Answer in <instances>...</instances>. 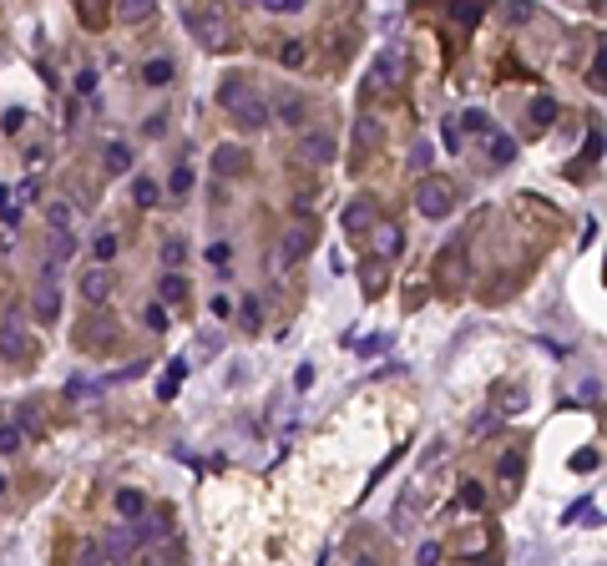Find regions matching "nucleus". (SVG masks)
I'll list each match as a JSON object with an SVG mask.
<instances>
[{
	"mask_svg": "<svg viewBox=\"0 0 607 566\" xmlns=\"http://www.w3.org/2000/svg\"><path fill=\"white\" fill-rule=\"evenodd\" d=\"M218 101H223V112H228L238 126H243V132H264V126L273 122V106L258 96L243 76H228V81L218 86Z\"/></svg>",
	"mask_w": 607,
	"mask_h": 566,
	"instance_id": "1",
	"label": "nucleus"
},
{
	"mask_svg": "<svg viewBox=\"0 0 607 566\" xmlns=\"http://www.w3.org/2000/svg\"><path fill=\"white\" fill-rule=\"evenodd\" d=\"M183 31L198 41L203 51H228V26H223V15L208 10V6H187L183 10Z\"/></svg>",
	"mask_w": 607,
	"mask_h": 566,
	"instance_id": "2",
	"label": "nucleus"
},
{
	"mask_svg": "<svg viewBox=\"0 0 607 566\" xmlns=\"http://www.w3.org/2000/svg\"><path fill=\"white\" fill-rule=\"evenodd\" d=\"M415 208H420L425 217H445V212L455 208V182L441 177V172H425L420 187H415Z\"/></svg>",
	"mask_w": 607,
	"mask_h": 566,
	"instance_id": "3",
	"label": "nucleus"
},
{
	"mask_svg": "<svg viewBox=\"0 0 607 566\" xmlns=\"http://www.w3.org/2000/svg\"><path fill=\"white\" fill-rule=\"evenodd\" d=\"M375 223H380L375 198H355V203H344V233H350V238H364Z\"/></svg>",
	"mask_w": 607,
	"mask_h": 566,
	"instance_id": "4",
	"label": "nucleus"
},
{
	"mask_svg": "<svg viewBox=\"0 0 607 566\" xmlns=\"http://www.w3.org/2000/svg\"><path fill=\"white\" fill-rule=\"evenodd\" d=\"M213 172H218V177H238V172H248V147L218 142V147H213Z\"/></svg>",
	"mask_w": 607,
	"mask_h": 566,
	"instance_id": "5",
	"label": "nucleus"
},
{
	"mask_svg": "<svg viewBox=\"0 0 607 566\" xmlns=\"http://www.w3.org/2000/svg\"><path fill=\"white\" fill-rule=\"evenodd\" d=\"M309 243H314V228L309 223H289L284 243H278V263H299V258L309 253Z\"/></svg>",
	"mask_w": 607,
	"mask_h": 566,
	"instance_id": "6",
	"label": "nucleus"
},
{
	"mask_svg": "<svg viewBox=\"0 0 607 566\" xmlns=\"http://www.w3.org/2000/svg\"><path fill=\"white\" fill-rule=\"evenodd\" d=\"M461 258H466V243H445L441 263H436V283L441 289H455V283H461Z\"/></svg>",
	"mask_w": 607,
	"mask_h": 566,
	"instance_id": "7",
	"label": "nucleus"
},
{
	"mask_svg": "<svg viewBox=\"0 0 607 566\" xmlns=\"http://www.w3.org/2000/svg\"><path fill=\"white\" fill-rule=\"evenodd\" d=\"M132 546H137V536L127 531V526H117V531H106V536L97 541V551H101L106 561H122V556H132Z\"/></svg>",
	"mask_w": 607,
	"mask_h": 566,
	"instance_id": "8",
	"label": "nucleus"
},
{
	"mask_svg": "<svg viewBox=\"0 0 607 566\" xmlns=\"http://www.w3.org/2000/svg\"><path fill=\"white\" fill-rule=\"evenodd\" d=\"M0 354H6V359H31V354H36V344L20 334L15 324H6V329H0Z\"/></svg>",
	"mask_w": 607,
	"mask_h": 566,
	"instance_id": "9",
	"label": "nucleus"
},
{
	"mask_svg": "<svg viewBox=\"0 0 607 566\" xmlns=\"http://www.w3.org/2000/svg\"><path fill=\"white\" fill-rule=\"evenodd\" d=\"M304 157H309L314 167H329L334 162V137L329 132H309L304 137Z\"/></svg>",
	"mask_w": 607,
	"mask_h": 566,
	"instance_id": "10",
	"label": "nucleus"
},
{
	"mask_svg": "<svg viewBox=\"0 0 607 566\" xmlns=\"http://www.w3.org/2000/svg\"><path fill=\"white\" fill-rule=\"evenodd\" d=\"M597 157H602V122H592V126H587V142H582L577 162H572V177H582V167H592Z\"/></svg>",
	"mask_w": 607,
	"mask_h": 566,
	"instance_id": "11",
	"label": "nucleus"
},
{
	"mask_svg": "<svg viewBox=\"0 0 607 566\" xmlns=\"http://www.w3.org/2000/svg\"><path fill=\"white\" fill-rule=\"evenodd\" d=\"M385 278H390V273H385V258H380V253H375V258H364V268H359V289L375 298V293H385Z\"/></svg>",
	"mask_w": 607,
	"mask_h": 566,
	"instance_id": "12",
	"label": "nucleus"
},
{
	"mask_svg": "<svg viewBox=\"0 0 607 566\" xmlns=\"http://www.w3.org/2000/svg\"><path fill=\"white\" fill-rule=\"evenodd\" d=\"M486 157H491V167H511L516 162V142L506 132H491L486 137Z\"/></svg>",
	"mask_w": 607,
	"mask_h": 566,
	"instance_id": "13",
	"label": "nucleus"
},
{
	"mask_svg": "<svg viewBox=\"0 0 607 566\" xmlns=\"http://www.w3.org/2000/svg\"><path fill=\"white\" fill-rule=\"evenodd\" d=\"M31 309H36V319H41V324H51V319H61V293H56L51 283H46V289H36V298H31Z\"/></svg>",
	"mask_w": 607,
	"mask_h": 566,
	"instance_id": "14",
	"label": "nucleus"
},
{
	"mask_svg": "<svg viewBox=\"0 0 607 566\" xmlns=\"http://www.w3.org/2000/svg\"><path fill=\"white\" fill-rule=\"evenodd\" d=\"M117 516H122V521H142V516H147V495L132 491V486L117 491Z\"/></svg>",
	"mask_w": 607,
	"mask_h": 566,
	"instance_id": "15",
	"label": "nucleus"
},
{
	"mask_svg": "<svg viewBox=\"0 0 607 566\" xmlns=\"http://www.w3.org/2000/svg\"><path fill=\"white\" fill-rule=\"evenodd\" d=\"M81 293L92 298V303H101L106 293H112V273H106V268H92V273L81 278Z\"/></svg>",
	"mask_w": 607,
	"mask_h": 566,
	"instance_id": "16",
	"label": "nucleus"
},
{
	"mask_svg": "<svg viewBox=\"0 0 607 566\" xmlns=\"http://www.w3.org/2000/svg\"><path fill=\"white\" fill-rule=\"evenodd\" d=\"M587 86H592V92H607V36L597 41V51H592V66H587Z\"/></svg>",
	"mask_w": 607,
	"mask_h": 566,
	"instance_id": "17",
	"label": "nucleus"
},
{
	"mask_svg": "<svg viewBox=\"0 0 607 566\" xmlns=\"http://www.w3.org/2000/svg\"><path fill=\"white\" fill-rule=\"evenodd\" d=\"M157 298H162V303H187V278H183V273H162Z\"/></svg>",
	"mask_w": 607,
	"mask_h": 566,
	"instance_id": "18",
	"label": "nucleus"
},
{
	"mask_svg": "<svg viewBox=\"0 0 607 566\" xmlns=\"http://www.w3.org/2000/svg\"><path fill=\"white\" fill-rule=\"evenodd\" d=\"M101 162H106V172H112V177H122V172L132 167V152H127V142H106Z\"/></svg>",
	"mask_w": 607,
	"mask_h": 566,
	"instance_id": "19",
	"label": "nucleus"
},
{
	"mask_svg": "<svg viewBox=\"0 0 607 566\" xmlns=\"http://www.w3.org/2000/svg\"><path fill=\"white\" fill-rule=\"evenodd\" d=\"M183 375H187V359H172V364H167V375L157 379V400H172V395H178Z\"/></svg>",
	"mask_w": 607,
	"mask_h": 566,
	"instance_id": "20",
	"label": "nucleus"
},
{
	"mask_svg": "<svg viewBox=\"0 0 607 566\" xmlns=\"http://www.w3.org/2000/svg\"><path fill=\"white\" fill-rule=\"evenodd\" d=\"M527 117H531V126H552V122H557V101H552V96H531Z\"/></svg>",
	"mask_w": 607,
	"mask_h": 566,
	"instance_id": "21",
	"label": "nucleus"
},
{
	"mask_svg": "<svg viewBox=\"0 0 607 566\" xmlns=\"http://www.w3.org/2000/svg\"><path fill=\"white\" fill-rule=\"evenodd\" d=\"M455 126H466L471 137H491V132H496V126H491V117L481 112V106H471V112H466L461 122H455Z\"/></svg>",
	"mask_w": 607,
	"mask_h": 566,
	"instance_id": "22",
	"label": "nucleus"
},
{
	"mask_svg": "<svg viewBox=\"0 0 607 566\" xmlns=\"http://www.w3.org/2000/svg\"><path fill=\"white\" fill-rule=\"evenodd\" d=\"M496 400H501V405H506V409H501V415H522V409H527V389H522V384H511V389L501 384V389H496Z\"/></svg>",
	"mask_w": 607,
	"mask_h": 566,
	"instance_id": "23",
	"label": "nucleus"
},
{
	"mask_svg": "<svg viewBox=\"0 0 607 566\" xmlns=\"http://www.w3.org/2000/svg\"><path fill=\"white\" fill-rule=\"evenodd\" d=\"M142 81H147V86H167V81H172V61H167V56L147 61V66H142Z\"/></svg>",
	"mask_w": 607,
	"mask_h": 566,
	"instance_id": "24",
	"label": "nucleus"
},
{
	"mask_svg": "<svg viewBox=\"0 0 607 566\" xmlns=\"http://www.w3.org/2000/svg\"><path fill=\"white\" fill-rule=\"evenodd\" d=\"M278 61H284L289 71H299L304 61H309V46H304V41H284V51H278Z\"/></svg>",
	"mask_w": 607,
	"mask_h": 566,
	"instance_id": "25",
	"label": "nucleus"
},
{
	"mask_svg": "<svg viewBox=\"0 0 607 566\" xmlns=\"http://www.w3.org/2000/svg\"><path fill=\"white\" fill-rule=\"evenodd\" d=\"M400 243H405V233H400L395 223H385V228H380V258H395Z\"/></svg>",
	"mask_w": 607,
	"mask_h": 566,
	"instance_id": "26",
	"label": "nucleus"
},
{
	"mask_svg": "<svg viewBox=\"0 0 607 566\" xmlns=\"http://www.w3.org/2000/svg\"><path fill=\"white\" fill-rule=\"evenodd\" d=\"M20 445H26L20 425H0V455H20Z\"/></svg>",
	"mask_w": 607,
	"mask_h": 566,
	"instance_id": "27",
	"label": "nucleus"
},
{
	"mask_svg": "<svg viewBox=\"0 0 607 566\" xmlns=\"http://www.w3.org/2000/svg\"><path fill=\"white\" fill-rule=\"evenodd\" d=\"M461 506H466V511H481V506H486V486H481V481H466V486H461Z\"/></svg>",
	"mask_w": 607,
	"mask_h": 566,
	"instance_id": "28",
	"label": "nucleus"
},
{
	"mask_svg": "<svg viewBox=\"0 0 607 566\" xmlns=\"http://www.w3.org/2000/svg\"><path fill=\"white\" fill-rule=\"evenodd\" d=\"M132 198H137V208H152L162 192H157V182H152V177H137V182H132Z\"/></svg>",
	"mask_w": 607,
	"mask_h": 566,
	"instance_id": "29",
	"label": "nucleus"
},
{
	"mask_svg": "<svg viewBox=\"0 0 607 566\" xmlns=\"http://www.w3.org/2000/svg\"><path fill=\"white\" fill-rule=\"evenodd\" d=\"M183 258H187V243H178V238H172V243H162V263H167V273H178V268H183Z\"/></svg>",
	"mask_w": 607,
	"mask_h": 566,
	"instance_id": "30",
	"label": "nucleus"
},
{
	"mask_svg": "<svg viewBox=\"0 0 607 566\" xmlns=\"http://www.w3.org/2000/svg\"><path fill=\"white\" fill-rule=\"evenodd\" d=\"M278 117H284V122H304V101L294 92H284V96H278Z\"/></svg>",
	"mask_w": 607,
	"mask_h": 566,
	"instance_id": "31",
	"label": "nucleus"
},
{
	"mask_svg": "<svg viewBox=\"0 0 607 566\" xmlns=\"http://www.w3.org/2000/svg\"><path fill=\"white\" fill-rule=\"evenodd\" d=\"M92 253H97V263H112V258H117V238H112V233H97Z\"/></svg>",
	"mask_w": 607,
	"mask_h": 566,
	"instance_id": "32",
	"label": "nucleus"
},
{
	"mask_svg": "<svg viewBox=\"0 0 607 566\" xmlns=\"http://www.w3.org/2000/svg\"><path fill=\"white\" fill-rule=\"evenodd\" d=\"M0 223H20V208H15V192L0 187Z\"/></svg>",
	"mask_w": 607,
	"mask_h": 566,
	"instance_id": "33",
	"label": "nucleus"
},
{
	"mask_svg": "<svg viewBox=\"0 0 607 566\" xmlns=\"http://www.w3.org/2000/svg\"><path fill=\"white\" fill-rule=\"evenodd\" d=\"M501 481H506V486H516V481H522V455H516V450H511V455H501Z\"/></svg>",
	"mask_w": 607,
	"mask_h": 566,
	"instance_id": "34",
	"label": "nucleus"
},
{
	"mask_svg": "<svg viewBox=\"0 0 607 566\" xmlns=\"http://www.w3.org/2000/svg\"><path fill=\"white\" fill-rule=\"evenodd\" d=\"M430 162H436V147H430V142H415V147H410V167H430Z\"/></svg>",
	"mask_w": 607,
	"mask_h": 566,
	"instance_id": "35",
	"label": "nucleus"
},
{
	"mask_svg": "<svg viewBox=\"0 0 607 566\" xmlns=\"http://www.w3.org/2000/svg\"><path fill=\"white\" fill-rule=\"evenodd\" d=\"M450 20L455 26H476V20H481V6H450Z\"/></svg>",
	"mask_w": 607,
	"mask_h": 566,
	"instance_id": "36",
	"label": "nucleus"
},
{
	"mask_svg": "<svg viewBox=\"0 0 607 566\" xmlns=\"http://www.w3.org/2000/svg\"><path fill=\"white\" fill-rule=\"evenodd\" d=\"M264 324V303L258 298H243V329H258Z\"/></svg>",
	"mask_w": 607,
	"mask_h": 566,
	"instance_id": "37",
	"label": "nucleus"
},
{
	"mask_svg": "<svg viewBox=\"0 0 607 566\" xmlns=\"http://www.w3.org/2000/svg\"><path fill=\"white\" fill-rule=\"evenodd\" d=\"M167 182H172V192H187V187H192V167H187V162H178Z\"/></svg>",
	"mask_w": 607,
	"mask_h": 566,
	"instance_id": "38",
	"label": "nucleus"
},
{
	"mask_svg": "<svg viewBox=\"0 0 607 566\" xmlns=\"http://www.w3.org/2000/svg\"><path fill=\"white\" fill-rule=\"evenodd\" d=\"M142 319H147V329H167V309H162V303H147Z\"/></svg>",
	"mask_w": 607,
	"mask_h": 566,
	"instance_id": "39",
	"label": "nucleus"
},
{
	"mask_svg": "<svg viewBox=\"0 0 607 566\" xmlns=\"http://www.w3.org/2000/svg\"><path fill=\"white\" fill-rule=\"evenodd\" d=\"M51 253L61 258V263H66V258L76 253V238H71V233H56V243H51Z\"/></svg>",
	"mask_w": 607,
	"mask_h": 566,
	"instance_id": "40",
	"label": "nucleus"
},
{
	"mask_svg": "<svg viewBox=\"0 0 607 566\" xmlns=\"http://www.w3.org/2000/svg\"><path fill=\"white\" fill-rule=\"evenodd\" d=\"M46 217H51V228H56V233H66V223H71V208H66V203H56V208H46Z\"/></svg>",
	"mask_w": 607,
	"mask_h": 566,
	"instance_id": "41",
	"label": "nucleus"
},
{
	"mask_svg": "<svg viewBox=\"0 0 607 566\" xmlns=\"http://www.w3.org/2000/svg\"><path fill=\"white\" fill-rule=\"evenodd\" d=\"M208 263H213V268H228V263H233V248H228V243H213V248H208Z\"/></svg>",
	"mask_w": 607,
	"mask_h": 566,
	"instance_id": "42",
	"label": "nucleus"
},
{
	"mask_svg": "<svg viewBox=\"0 0 607 566\" xmlns=\"http://www.w3.org/2000/svg\"><path fill=\"white\" fill-rule=\"evenodd\" d=\"M602 465V455L597 450H582V455H572V470H597Z\"/></svg>",
	"mask_w": 607,
	"mask_h": 566,
	"instance_id": "43",
	"label": "nucleus"
},
{
	"mask_svg": "<svg viewBox=\"0 0 607 566\" xmlns=\"http://www.w3.org/2000/svg\"><path fill=\"white\" fill-rule=\"evenodd\" d=\"M152 6H137V0H122V20H147Z\"/></svg>",
	"mask_w": 607,
	"mask_h": 566,
	"instance_id": "44",
	"label": "nucleus"
},
{
	"mask_svg": "<svg viewBox=\"0 0 607 566\" xmlns=\"http://www.w3.org/2000/svg\"><path fill=\"white\" fill-rule=\"evenodd\" d=\"M441 561V546H436V541H425V546L415 551V566H436Z\"/></svg>",
	"mask_w": 607,
	"mask_h": 566,
	"instance_id": "45",
	"label": "nucleus"
},
{
	"mask_svg": "<svg viewBox=\"0 0 607 566\" xmlns=\"http://www.w3.org/2000/svg\"><path fill=\"white\" fill-rule=\"evenodd\" d=\"M76 566H112V561H106L97 546H81V556H76Z\"/></svg>",
	"mask_w": 607,
	"mask_h": 566,
	"instance_id": "46",
	"label": "nucleus"
},
{
	"mask_svg": "<svg viewBox=\"0 0 607 566\" xmlns=\"http://www.w3.org/2000/svg\"><path fill=\"white\" fill-rule=\"evenodd\" d=\"M264 6H269L273 15H294V10H304V0H264Z\"/></svg>",
	"mask_w": 607,
	"mask_h": 566,
	"instance_id": "47",
	"label": "nucleus"
},
{
	"mask_svg": "<svg viewBox=\"0 0 607 566\" xmlns=\"http://www.w3.org/2000/svg\"><path fill=\"white\" fill-rule=\"evenodd\" d=\"M314 384V364H299L294 369V389H309Z\"/></svg>",
	"mask_w": 607,
	"mask_h": 566,
	"instance_id": "48",
	"label": "nucleus"
},
{
	"mask_svg": "<svg viewBox=\"0 0 607 566\" xmlns=\"http://www.w3.org/2000/svg\"><path fill=\"white\" fill-rule=\"evenodd\" d=\"M461 546L476 556V551H486V531H471V536H461Z\"/></svg>",
	"mask_w": 607,
	"mask_h": 566,
	"instance_id": "49",
	"label": "nucleus"
},
{
	"mask_svg": "<svg viewBox=\"0 0 607 566\" xmlns=\"http://www.w3.org/2000/svg\"><path fill=\"white\" fill-rule=\"evenodd\" d=\"M76 92L92 96V92H97V71H81V76H76Z\"/></svg>",
	"mask_w": 607,
	"mask_h": 566,
	"instance_id": "50",
	"label": "nucleus"
},
{
	"mask_svg": "<svg viewBox=\"0 0 607 566\" xmlns=\"http://www.w3.org/2000/svg\"><path fill=\"white\" fill-rule=\"evenodd\" d=\"M506 20H516V26H522V20H531V6H527V0H516V6L506 10Z\"/></svg>",
	"mask_w": 607,
	"mask_h": 566,
	"instance_id": "51",
	"label": "nucleus"
},
{
	"mask_svg": "<svg viewBox=\"0 0 607 566\" xmlns=\"http://www.w3.org/2000/svg\"><path fill=\"white\" fill-rule=\"evenodd\" d=\"M106 20V10H97V6H81V26H101Z\"/></svg>",
	"mask_w": 607,
	"mask_h": 566,
	"instance_id": "52",
	"label": "nucleus"
},
{
	"mask_svg": "<svg viewBox=\"0 0 607 566\" xmlns=\"http://www.w3.org/2000/svg\"><path fill=\"white\" fill-rule=\"evenodd\" d=\"M375 137H380V132H375V122H370V117H359V142H364V147H370Z\"/></svg>",
	"mask_w": 607,
	"mask_h": 566,
	"instance_id": "53",
	"label": "nucleus"
},
{
	"mask_svg": "<svg viewBox=\"0 0 607 566\" xmlns=\"http://www.w3.org/2000/svg\"><path fill=\"white\" fill-rule=\"evenodd\" d=\"M26 126V112H6V132H20Z\"/></svg>",
	"mask_w": 607,
	"mask_h": 566,
	"instance_id": "54",
	"label": "nucleus"
},
{
	"mask_svg": "<svg viewBox=\"0 0 607 566\" xmlns=\"http://www.w3.org/2000/svg\"><path fill=\"white\" fill-rule=\"evenodd\" d=\"M0 495H6V475H0Z\"/></svg>",
	"mask_w": 607,
	"mask_h": 566,
	"instance_id": "55",
	"label": "nucleus"
}]
</instances>
